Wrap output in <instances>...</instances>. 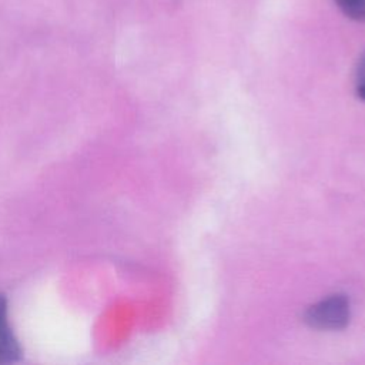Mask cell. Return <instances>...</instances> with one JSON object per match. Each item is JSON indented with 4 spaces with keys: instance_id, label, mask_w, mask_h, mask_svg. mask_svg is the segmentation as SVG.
<instances>
[{
    "instance_id": "277c9868",
    "label": "cell",
    "mask_w": 365,
    "mask_h": 365,
    "mask_svg": "<svg viewBox=\"0 0 365 365\" xmlns=\"http://www.w3.org/2000/svg\"><path fill=\"white\" fill-rule=\"evenodd\" d=\"M356 76H358V80H359V78H365V53L361 56V58H359V61H358Z\"/></svg>"
},
{
    "instance_id": "5b68a950",
    "label": "cell",
    "mask_w": 365,
    "mask_h": 365,
    "mask_svg": "<svg viewBox=\"0 0 365 365\" xmlns=\"http://www.w3.org/2000/svg\"><path fill=\"white\" fill-rule=\"evenodd\" d=\"M356 91H358V96H359L362 100H365V78H359V80H358V88H356Z\"/></svg>"
},
{
    "instance_id": "6da1fadb",
    "label": "cell",
    "mask_w": 365,
    "mask_h": 365,
    "mask_svg": "<svg viewBox=\"0 0 365 365\" xmlns=\"http://www.w3.org/2000/svg\"><path fill=\"white\" fill-rule=\"evenodd\" d=\"M305 321L318 329H341L349 321V302L344 295H332L308 308Z\"/></svg>"
},
{
    "instance_id": "3957f363",
    "label": "cell",
    "mask_w": 365,
    "mask_h": 365,
    "mask_svg": "<svg viewBox=\"0 0 365 365\" xmlns=\"http://www.w3.org/2000/svg\"><path fill=\"white\" fill-rule=\"evenodd\" d=\"M339 10L354 21H365V0H335Z\"/></svg>"
},
{
    "instance_id": "7a4b0ae2",
    "label": "cell",
    "mask_w": 365,
    "mask_h": 365,
    "mask_svg": "<svg viewBox=\"0 0 365 365\" xmlns=\"http://www.w3.org/2000/svg\"><path fill=\"white\" fill-rule=\"evenodd\" d=\"M21 355L19 341L16 339L7 319V299L0 294V364L16 362Z\"/></svg>"
}]
</instances>
